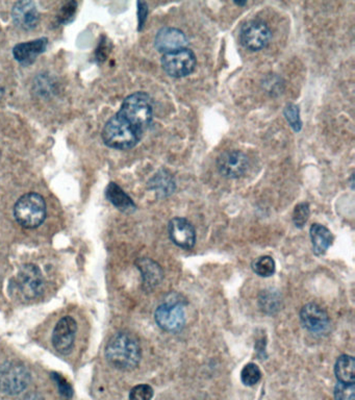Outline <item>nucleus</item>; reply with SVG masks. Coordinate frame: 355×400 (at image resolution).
<instances>
[{"label":"nucleus","mask_w":355,"mask_h":400,"mask_svg":"<svg viewBox=\"0 0 355 400\" xmlns=\"http://www.w3.org/2000/svg\"><path fill=\"white\" fill-rule=\"evenodd\" d=\"M17 288L26 299L39 297L44 288V279L40 268L34 264L22 266L17 275Z\"/></svg>","instance_id":"obj_9"},{"label":"nucleus","mask_w":355,"mask_h":400,"mask_svg":"<svg viewBox=\"0 0 355 400\" xmlns=\"http://www.w3.org/2000/svg\"><path fill=\"white\" fill-rule=\"evenodd\" d=\"M3 93H5V89H3V88L0 87V99L3 98Z\"/></svg>","instance_id":"obj_33"},{"label":"nucleus","mask_w":355,"mask_h":400,"mask_svg":"<svg viewBox=\"0 0 355 400\" xmlns=\"http://www.w3.org/2000/svg\"><path fill=\"white\" fill-rule=\"evenodd\" d=\"M110 50L109 47H107V43L105 42H101V45L99 47L97 48L96 50V58L98 60H105L107 58V54H109Z\"/></svg>","instance_id":"obj_32"},{"label":"nucleus","mask_w":355,"mask_h":400,"mask_svg":"<svg viewBox=\"0 0 355 400\" xmlns=\"http://www.w3.org/2000/svg\"><path fill=\"white\" fill-rule=\"evenodd\" d=\"M149 188L159 197H167L175 191V181L168 171L161 170L149 181Z\"/></svg>","instance_id":"obj_21"},{"label":"nucleus","mask_w":355,"mask_h":400,"mask_svg":"<svg viewBox=\"0 0 355 400\" xmlns=\"http://www.w3.org/2000/svg\"><path fill=\"white\" fill-rule=\"evenodd\" d=\"M49 41L45 38L17 44L14 47V58L22 64H30L39 54L43 53L46 49Z\"/></svg>","instance_id":"obj_17"},{"label":"nucleus","mask_w":355,"mask_h":400,"mask_svg":"<svg viewBox=\"0 0 355 400\" xmlns=\"http://www.w3.org/2000/svg\"><path fill=\"white\" fill-rule=\"evenodd\" d=\"M31 381V374L24 365L8 362L0 368V390L9 395L21 393Z\"/></svg>","instance_id":"obj_6"},{"label":"nucleus","mask_w":355,"mask_h":400,"mask_svg":"<svg viewBox=\"0 0 355 400\" xmlns=\"http://www.w3.org/2000/svg\"><path fill=\"white\" fill-rule=\"evenodd\" d=\"M155 322L164 331L174 333L184 328L186 312L182 302L168 300L159 306L155 312Z\"/></svg>","instance_id":"obj_8"},{"label":"nucleus","mask_w":355,"mask_h":400,"mask_svg":"<svg viewBox=\"0 0 355 400\" xmlns=\"http://www.w3.org/2000/svg\"><path fill=\"white\" fill-rule=\"evenodd\" d=\"M117 114L144 133L153 119V99L144 92H136L123 100Z\"/></svg>","instance_id":"obj_3"},{"label":"nucleus","mask_w":355,"mask_h":400,"mask_svg":"<svg viewBox=\"0 0 355 400\" xmlns=\"http://www.w3.org/2000/svg\"><path fill=\"white\" fill-rule=\"evenodd\" d=\"M105 358L116 369L134 370L140 364L142 350L139 340L128 331L115 333L107 342Z\"/></svg>","instance_id":"obj_1"},{"label":"nucleus","mask_w":355,"mask_h":400,"mask_svg":"<svg viewBox=\"0 0 355 400\" xmlns=\"http://www.w3.org/2000/svg\"><path fill=\"white\" fill-rule=\"evenodd\" d=\"M334 398L336 400H355V383H336Z\"/></svg>","instance_id":"obj_27"},{"label":"nucleus","mask_w":355,"mask_h":400,"mask_svg":"<svg viewBox=\"0 0 355 400\" xmlns=\"http://www.w3.org/2000/svg\"><path fill=\"white\" fill-rule=\"evenodd\" d=\"M284 116H286L288 124L295 131L298 133L301 131L302 122H301L300 115H299V108L296 104L288 103L284 108Z\"/></svg>","instance_id":"obj_26"},{"label":"nucleus","mask_w":355,"mask_h":400,"mask_svg":"<svg viewBox=\"0 0 355 400\" xmlns=\"http://www.w3.org/2000/svg\"><path fill=\"white\" fill-rule=\"evenodd\" d=\"M161 64L169 76L182 78L194 72L197 58L192 50L184 47L163 54Z\"/></svg>","instance_id":"obj_5"},{"label":"nucleus","mask_w":355,"mask_h":400,"mask_svg":"<svg viewBox=\"0 0 355 400\" xmlns=\"http://www.w3.org/2000/svg\"><path fill=\"white\" fill-rule=\"evenodd\" d=\"M187 42L188 39L184 31L174 27H164L155 35V46L159 52L165 54L184 48Z\"/></svg>","instance_id":"obj_15"},{"label":"nucleus","mask_w":355,"mask_h":400,"mask_svg":"<svg viewBox=\"0 0 355 400\" xmlns=\"http://www.w3.org/2000/svg\"><path fill=\"white\" fill-rule=\"evenodd\" d=\"M259 302L261 310L268 314H274L279 310L282 299H280L279 294L276 293L273 290H266L261 292Z\"/></svg>","instance_id":"obj_22"},{"label":"nucleus","mask_w":355,"mask_h":400,"mask_svg":"<svg viewBox=\"0 0 355 400\" xmlns=\"http://www.w3.org/2000/svg\"><path fill=\"white\" fill-rule=\"evenodd\" d=\"M309 214H311V210H309V203L302 202V203L297 204L293 212V222L295 226L302 228L309 220Z\"/></svg>","instance_id":"obj_25"},{"label":"nucleus","mask_w":355,"mask_h":400,"mask_svg":"<svg viewBox=\"0 0 355 400\" xmlns=\"http://www.w3.org/2000/svg\"><path fill=\"white\" fill-rule=\"evenodd\" d=\"M16 221L26 228H36L44 222L46 203L38 193H28L18 199L14 206Z\"/></svg>","instance_id":"obj_4"},{"label":"nucleus","mask_w":355,"mask_h":400,"mask_svg":"<svg viewBox=\"0 0 355 400\" xmlns=\"http://www.w3.org/2000/svg\"><path fill=\"white\" fill-rule=\"evenodd\" d=\"M246 3L247 2H236V4H238V6H245Z\"/></svg>","instance_id":"obj_34"},{"label":"nucleus","mask_w":355,"mask_h":400,"mask_svg":"<svg viewBox=\"0 0 355 400\" xmlns=\"http://www.w3.org/2000/svg\"><path fill=\"white\" fill-rule=\"evenodd\" d=\"M76 8H78V3L76 1H70L64 4L60 10L59 15H58V21L62 24L71 22L76 16Z\"/></svg>","instance_id":"obj_28"},{"label":"nucleus","mask_w":355,"mask_h":400,"mask_svg":"<svg viewBox=\"0 0 355 400\" xmlns=\"http://www.w3.org/2000/svg\"><path fill=\"white\" fill-rule=\"evenodd\" d=\"M169 237L178 247L191 249L196 242V231L190 221L180 217L172 219L168 225Z\"/></svg>","instance_id":"obj_13"},{"label":"nucleus","mask_w":355,"mask_h":400,"mask_svg":"<svg viewBox=\"0 0 355 400\" xmlns=\"http://www.w3.org/2000/svg\"><path fill=\"white\" fill-rule=\"evenodd\" d=\"M78 323L72 317L65 316L57 323L53 331V347L59 353L68 354L73 349Z\"/></svg>","instance_id":"obj_11"},{"label":"nucleus","mask_w":355,"mask_h":400,"mask_svg":"<svg viewBox=\"0 0 355 400\" xmlns=\"http://www.w3.org/2000/svg\"><path fill=\"white\" fill-rule=\"evenodd\" d=\"M249 158L240 150H226L217 158L218 172L225 178H239L246 173Z\"/></svg>","instance_id":"obj_10"},{"label":"nucleus","mask_w":355,"mask_h":400,"mask_svg":"<svg viewBox=\"0 0 355 400\" xmlns=\"http://www.w3.org/2000/svg\"><path fill=\"white\" fill-rule=\"evenodd\" d=\"M309 233H311L313 252L317 256H322V254L325 253L334 241V237H332L329 229L324 225L315 223V224L311 225Z\"/></svg>","instance_id":"obj_18"},{"label":"nucleus","mask_w":355,"mask_h":400,"mask_svg":"<svg viewBox=\"0 0 355 400\" xmlns=\"http://www.w3.org/2000/svg\"><path fill=\"white\" fill-rule=\"evenodd\" d=\"M107 197L116 208L122 212H134L136 210V204L132 198L115 183H111L107 185Z\"/></svg>","instance_id":"obj_19"},{"label":"nucleus","mask_w":355,"mask_h":400,"mask_svg":"<svg viewBox=\"0 0 355 400\" xmlns=\"http://www.w3.org/2000/svg\"><path fill=\"white\" fill-rule=\"evenodd\" d=\"M239 38L241 44L246 49L259 51L269 45L272 39V31L263 21L250 20L242 25Z\"/></svg>","instance_id":"obj_7"},{"label":"nucleus","mask_w":355,"mask_h":400,"mask_svg":"<svg viewBox=\"0 0 355 400\" xmlns=\"http://www.w3.org/2000/svg\"><path fill=\"white\" fill-rule=\"evenodd\" d=\"M53 378L57 381L58 387H59L60 393L62 396L65 398H71L72 396V388L70 387L69 383L63 378V377L60 376L59 374H53Z\"/></svg>","instance_id":"obj_30"},{"label":"nucleus","mask_w":355,"mask_h":400,"mask_svg":"<svg viewBox=\"0 0 355 400\" xmlns=\"http://www.w3.org/2000/svg\"><path fill=\"white\" fill-rule=\"evenodd\" d=\"M261 378V371L257 365L253 364V362H249L246 366L243 368L242 372H241V379H242L243 383L246 385H257Z\"/></svg>","instance_id":"obj_24"},{"label":"nucleus","mask_w":355,"mask_h":400,"mask_svg":"<svg viewBox=\"0 0 355 400\" xmlns=\"http://www.w3.org/2000/svg\"><path fill=\"white\" fill-rule=\"evenodd\" d=\"M12 18L16 26L24 31H31L38 25L40 15L34 2L18 1L12 8Z\"/></svg>","instance_id":"obj_14"},{"label":"nucleus","mask_w":355,"mask_h":400,"mask_svg":"<svg viewBox=\"0 0 355 400\" xmlns=\"http://www.w3.org/2000/svg\"><path fill=\"white\" fill-rule=\"evenodd\" d=\"M300 320L307 331L315 333H325L329 328L327 312L317 303H307L301 308Z\"/></svg>","instance_id":"obj_12"},{"label":"nucleus","mask_w":355,"mask_h":400,"mask_svg":"<svg viewBox=\"0 0 355 400\" xmlns=\"http://www.w3.org/2000/svg\"><path fill=\"white\" fill-rule=\"evenodd\" d=\"M103 142L110 148L118 150H128L134 148L143 137V131L116 114L103 127L101 133Z\"/></svg>","instance_id":"obj_2"},{"label":"nucleus","mask_w":355,"mask_h":400,"mask_svg":"<svg viewBox=\"0 0 355 400\" xmlns=\"http://www.w3.org/2000/svg\"><path fill=\"white\" fill-rule=\"evenodd\" d=\"M252 269L259 276L269 277L275 272L276 265L271 256H261L253 260Z\"/></svg>","instance_id":"obj_23"},{"label":"nucleus","mask_w":355,"mask_h":400,"mask_svg":"<svg viewBox=\"0 0 355 400\" xmlns=\"http://www.w3.org/2000/svg\"><path fill=\"white\" fill-rule=\"evenodd\" d=\"M147 15H148V6L145 2H138V19L139 27L138 31H142L146 22Z\"/></svg>","instance_id":"obj_31"},{"label":"nucleus","mask_w":355,"mask_h":400,"mask_svg":"<svg viewBox=\"0 0 355 400\" xmlns=\"http://www.w3.org/2000/svg\"><path fill=\"white\" fill-rule=\"evenodd\" d=\"M338 383H355V360L354 358L348 354H343L336 360L334 366Z\"/></svg>","instance_id":"obj_20"},{"label":"nucleus","mask_w":355,"mask_h":400,"mask_svg":"<svg viewBox=\"0 0 355 400\" xmlns=\"http://www.w3.org/2000/svg\"><path fill=\"white\" fill-rule=\"evenodd\" d=\"M153 389L149 385H138L132 388L130 393V400H151Z\"/></svg>","instance_id":"obj_29"},{"label":"nucleus","mask_w":355,"mask_h":400,"mask_svg":"<svg viewBox=\"0 0 355 400\" xmlns=\"http://www.w3.org/2000/svg\"><path fill=\"white\" fill-rule=\"evenodd\" d=\"M137 266L142 274L144 290L149 291L161 283L164 277L163 269L155 260L150 258H140L137 260Z\"/></svg>","instance_id":"obj_16"}]
</instances>
